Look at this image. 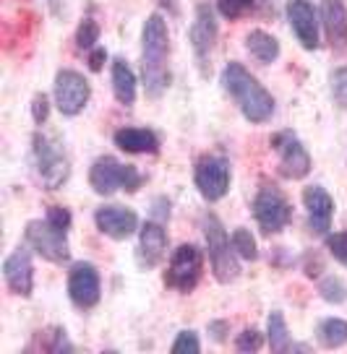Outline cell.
<instances>
[{"instance_id": "1", "label": "cell", "mask_w": 347, "mask_h": 354, "mask_svg": "<svg viewBox=\"0 0 347 354\" xmlns=\"http://www.w3.org/2000/svg\"><path fill=\"white\" fill-rule=\"evenodd\" d=\"M222 86L235 100L238 110L248 122H267L274 115V100L267 88L251 76L240 63H227L222 68Z\"/></svg>"}, {"instance_id": "2", "label": "cell", "mask_w": 347, "mask_h": 354, "mask_svg": "<svg viewBox=\"0 0 347 354\" xmlns=\"http://www.w3.org/2000/svg\"><path fill=\"white\" fill-rule=\"evenodd\" d=\"M141 42H144L146 94L157 100L170 84V71H168L170 37H168V24H165V19H162L159 13H152V16L144 21Z\"/></svg>"}, {"instance_id": "3", "label": "cell", "mask_w": 347, "mask_h": 354, "mask_svg": "<svg viewBox=\"0 0 347 354\" xmlns=\"http://www.w3.org/2000/svg\"><path fill=\"white\" fill-rule=\"evenodd\" d=\"M204 237H206V250H209V263L220 284H230L240 277V263H238V253L233 250V243L224 232L222 221L214 214H206L202 221Z\"/></svg>"}, {"instance_id": "4", "label": "cell", "mask_w": 347, "mask_h": 354, "mask_svg": "<svg viewBox=\"0 0 347 354\" xmlns=\"http://www.w3.org/2000/svg\"><path fill=\"white\" fill-rule=\"evenodd\" d=\"M141 183H144L141 172L136 167L118 162L115 156H100V159H94V165L89 169V185L100 196H112L115 190L134 193V190L141 188Z\"/></svg>"}, {"instance_id": "5", "label": "cell", "mask_w": 347, "mask_h": 354, "mask_svg": "<svg viewBox=\"0 0 347 354\" xmlns=\"http://www.w3.org/2000/svg\"><path fill=\"white\" fill-rule=\"evenodd\" d=\"M34 159H37V172H39L42 185L47 190L63 188V183L71 175V165H68L63 146L45 133H37L34 136Z\"/></svg>"}, {"instance_id": "6", "label": "cell", "mask_w": 347, "mask_h": 354, "mask_svg": "<svg viewBox=\"0 0 347 354\" xmlns=\"http://www.w3.org/2000/svg\"><path fill=\"white\" fill-rule=\"evenodd\" d=\"M202 271H204L202 248L193 243H186L170 255L168 271H165V284H168L170 289H175V292L188 295V292H193L196 284H199Z\"/></svg>"}, {"instance_id": "7", "label": "cell", "mask_w": 347, "mask_h": 354, "mask_svg": "<svg viewBox=\"0 0 347 354\" xmlns=\"http://www.w3.org/2000/svg\"><path fill=\"white\" fill-rule=\"evenodd\" d=\"M26 245L37 255H42L50 263H66L71 248H68V230L55 227L50 219H34L24 230Z\"/></svg>"}, {"instance_id": "8", "label": "cell", "mask_w": 347, "mask_h": 354, "mask_svg": "<svg viewBox=\"0 0 347 354\" xmlns=\"http://www.w3.org/2000/svg\"><path fill=\"white\" fill-rule=\"evenodd\" d=\"M253 216L267 234L282 232L292 219V206L285 193L274 185H261L253 198Z\"/></svg>"}, {"instance_id": "9", "label": "cell", "mask_w": 347, "mask_h": 354, "mask_svg": "<svg viewBox=\"0 0 347 354\" xmlns=\"http://www.w3.org/2000/svg\"><path fill=\"white\" fill-rule=\"evenodd\" d=\"M269 146L280 156V175L287 180H303L311 172V154L292 131H280L269 138Z\"/></svg>"}, {"instance_id": "10", "label": "cell", "mask_w": 347, "mask_h": 354, "mask_svg": "<svg viewBox=\"0 0 347 354\" xmlns=\"http://www.w3.org/2000/svg\"><path fill=\"white\" fill-rule=\"evenodd\" d=\"M193 183H196L204 201L214 203V201L224 198L227 190H230V165H227V159L214 154L202 156L196 162V169H193Z\"/></svg>"}, {"instance_id": "11", "label": "cell", "mask_w": 347, "mask_h": 354, "mask_svg": "<svg viewBox=\"0 0 347 354\" xmlns=\"http://www.w3.org/2000/svg\"><path fill=\"white\" fill-rule=\"evenodd\" d=\"M89 97H91L89 81L81 76L79 71H71V68L57 71V76H55V104H57V110L63 112L66 118L79 115V112L89 104Z\"/></svg>"}, {"instance_id": "12", "label": "cell", "mask_w": 347, "mask_h": 354, "mask_svg": "<svg viewBox=\"0 0 347 354\" xmlns=\"http://www.w3.org/2000/svg\"><path fill=\"white\" fill-rule=\"evenodd\" d=\"M100 274H97L94 263L79 261V263L71 266V271H68V297H71V302L81 310H89L100 302Z\"/></svg>"}, {"instance_id": "13", "label": "cell", "mask_w": 347, "mask_h": 354, "mask_svg": "<svg viewBox=\"0 0 347 354\" xmlns=\"http://www.w3.org/2000/svg\"><path fill=\"white\" fill-rule=\"evenodd\" d=\"M188 39L193 53H196V60L204 66L209 53H212L214 42H217V16H214V8L209 3L196 6V16H193V24H190Z\"/></svg>"}, {"instance_id": "14", "label": "cell", "mask_w": 347, "mask_h": 354, "mask_svg": "<svg viewBox=\"0 0 347 354\" xmlns=\"http://www.w3.org/2000/svg\"><path fill=\"white\" fill-rule=\"evenodd\" d=\"M3 279L13 295L19 297H32L34 289V266L32 255L26 248H16L6 261H3Z\"/></svg>"}, {"instance_id": "15", "label": "cell", "mask_w": 347, "mask_h": 354, "mask_svg": "<svg viewBox=\"0 0 347 354\" xmlns=\"http://www.w3.org/2000/svg\"><path fill=\"white\" fill-rule=\"evenodd\" d=\"M94 224L112 240H128L139 230V216L134 209L125 206H100L94 211Z\"/></svg>"}, {"instance_id": "16", "label": "cell", "mask_w": 347, "mask_h": 354, "mask_svg": "<svg viewBox=\"0 0 347 354\" xmlns=\"http://www.w3.org/2000/svg\"><path fill=\"white\" fill-rule=\"evenodd\" d=\"M303 206L308 214V224L316 234H329L335 219V201L321 185H308L303 190Z\"/></svg>"}, {"instance_id": "17", "label": "cell", "mask_w": 347, "mask_h": 354, "mask_svg": "<svg viewBox=\"0 0 347 354\" xmlns=\"http://www.w3.org/2000/svg\"><path fill=\"white\" fill-rule=\"evenodd\" d=\"M287 21H290L298 42L305 50L319 47V19H316L314 6L308 0H290L287 3Z\"/></svg>"}, {"instance_id": "18", "label": "cell", "mask_w": 347, "mask_h": 354, "mask_svg": "<svg viewBox=\"0 0 347 354\" xmlns=\"http://www.w3.org/2000/svg\"><path fill=\"white\" fill-rule=\"evenodd\" d=\"M168 253V232L159 221H146L139 230V266L154 268Z\"/></svg>"}, {"instance_id": "19", "label": "cell", "mask_w": 347, "mask_h": 354, "mask_svg": "<svg viewBox=\"0 0 347 354\" xmlns=\"http://www.w3.org/2000/svg\"><path fill=\"white\" fill-rule=\"evenodd\" d=\"M321 24L335 50H347V8L342 0H321Z\"/></svg>"}, {"instance_id": "20", "label": "cell", "mask_w": 347, "mask_h": 354, "mask_svg": "<svg viewBox=\"0 0 347 354\" xmlns=\"http://www.w3.org/2000/svg\"><path fill=\"white\" fill-rule=\"evenodd\" d=\"M115 146L125 154H157L159 138L149 128H121L112 136Z\"/></svg>"}, {"instance_id": "21", "label": "cell", "mask_w": 347, "mask_h": 354, "mask_svg": "<svg viewBox=\"0 0 347 354\" xmlns=\"http://www.w3.org/2000/svg\"><path fill=\"white\" fill-rule=\"evenodd\" d=\"M112 94L125 107H131L136 102V76L123 57L112 60Z\"/></svg>"}, {"instance_id": "22", "label": "cell", "mask_w": 347, "mask_h": 354, "mask_svg": "<svg viewBox=\"0 0 347 354\" xmlns=\"http://www.w3.org/2000/svg\"><path fill=\"white\" fill-rule=\"evenodd\" d=\"M246 50L256 57L258 63H264V66L274 63L280 57V42H277V37H272L264 29H253V32L246 34Z\"/></svg>"}, {"instance_id": "23", "label": "cell", "mask_w": 347, "mask_h": 354, "mask_svg": "<svg viewBox=\"0 0 347 354\" xmlns=\"http://www.w3.org/2000/svg\"><path fill=\"white\" fill-rule=\"evenodd\" d=\"M316 339L324 349H339L347 344V321L342 318H326L316 328Z\"/></svg>"}, {"instance_id": "24", "label": "cell", "mask_w": 347, "mask_h": 354, "mask_svg": "<svg viewBox=\"0 0 347 354\" xmlns=\"http://www.w3.org/2000/svg\"><path fill=\"white\" fill-rule=\"evenodd\" d=\"M267 339L272 352H287L292 344H290V331H287V323H285V315L280 310H274L269 315L267 321Z\"/></svg>"}, {"instance_id": "25", "label": "cell", "mask_w": 347, "mask_h": 354, "mask_svg": "<svg viewBox=\"0 0 347 354\" xmlns=\"http://www.w3.org/2000/svg\"><path fill=\"white\" fill-rule=\"evenodd\" d=\"M319 295L329 302V305H342L347 302V284L342 277H335V274H329L319 281Z\"/></svg>"}, {"instance_id": "26", "label": "cell", "mask_w": 347, "mask_h": 354, "mask_svg": "<svg viewBox=\"0 0 347 354\" xmlns=\"http://www.w3.org/2000/svg\"><path fill=\"white\" fill-rule=\"evenodd\" d=\"M230 243H233V250L238 253V258H243V261H256L258 258L256 237L246 227H238L233 237H230Z\"/></svg>"}, {"instance_id": "27", "label": "cell", "mask_w": 347, "mask_h": 354, "mask_svg": "<svg viewBox=\"0 0 347 354\" xmlns=\"http://www.w3.org/2000/svg\"><path fill=\"white\" fill-rule=\"evenodd\" d=\"M256 8V0H217V11L227 21L243 19L246 13H251Z\"/></svg>"}, {"instance_id": "28", "label": "cell", "mask_w": 347, "mask_h": 354, "mask_svg": "<svg viewBox=\"0 0 347 354\" xmlns=\"http://www.w3.org/2000/svg\"><path fill=\"white\" fill-rule=\"evenodd\" d=\"M97 39H100V24L94 21V19H84L79 24V32H76V44H79L81 50H94Z\"/></svg>"}, {"instance_id": "29", "label": "cell", "mask_w": 347, "mask_h": 354, "mask_svg": "<svg viewBox=\"0 0 347 354\" xmlns=\"http://www.w3.org/2000/svg\"><path fill=\"white\" fill-rule=\"evenodd\" d=\"M332 97H335V104L347 110V66L337 68L332 73Z\"/></svg>"}, {"instance_id": "30", "label": "cell", "mask_w": 347, "mask_h": 354, "mask_svg": "<svg viewBox=\"0 0 347 354\" xmlns=\"http://www.w3.org/2000/svg\"><path fill=\"white\" fill-rule=\"evenodd\" d=\"M326 250H329V255H332L335 261L347 266V232L326 234Z\"/></svg>"}, {"instance_id": "31", "label": "cell", "mask_w": 347, "mask_h": 354, "mask_svg": "<svg viewBox=\"0 0 347 354\" xmlns=\"http://www.w3.org/2000/svg\"><path fill=\"white\" fill-rule=\"evenodd\" d=\"M170 349H172V354H186V352L196 354V352H202V342H199V336L193 331H180L178 339L172 342Z\"/></svg>"}, {"instance_id": "32", "label": "cell", "mask_w": 347, "mask_h": 354, "mask_svg": "<svg viewBox=\"0 0 347 354\" xmlns=\"http://www.w3.org/2000/svg\"><path fill=\"white\" fill-rule=\"evenodd\" d=\"M261 346H264V336H261L256 328H246L243 333H238V339H235L238 352H258Z\"/></svg>"}, {"instance_id": "33", "label": "cell", "mask_w": 347, "mask_h": 354, "mask_svg": "<svg viewBox=\"0 0 347 354\" xmlns=\"http://www.w3.org/2000/svg\"><path fill=\"white\" fill-rule=\"evenodd\" d=\"M45 219H50L55 227H60V230H71V221H73L71 219V211L63 209V206H50Z\"/></svg>"}, {"instance_id": "34", "label": "cell", "mask_w": 347, "mask_h": 354, "mask_svg": "<svg viewBox=\"0 0 347 354\" xmlns=\"http://www.w3.org/2000/svg\"><path fill=\"white\" fill-rule=\"evenodd\" d=\"M32 115L37 125H42L47 120V115H50V100H47L45 94H37L32 100Z\"/></svg>"}, {"instance_id": "35", "label": "cell", "mask_w": 347, "mask_h": 354, "mask_svg": "<svg viewBox=\"0 0 347 354\" xmlns=\"http://www.w3.org/2000/svg\"><path fill=\"white\" fill-rule=\"evenodd\" d=\"M105 60H107V50H105V47H94V50H89L91 71H102V68H105Z\"/></svg>"}, {"instance_id": "36", "label": "cell", "mask_w": 347, "mask_h": 354, "mask_svg": "<svg viewBox=\"0 0 347 354\" xmlns=\"http://www.w3.org/2000/svg\"><path fill=\"white\" fill-rule=\"evenodd\" d=\"M209 331H212V336L217 339V342H224V331H227V323H224V321H214L212 326H209Z\"/></svg>"}]
</instances>
